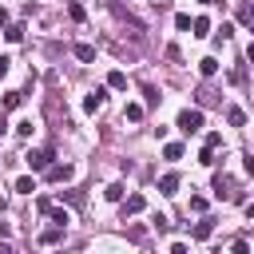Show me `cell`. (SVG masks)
Segmentation results:
<instances>
[{
  "label": "cell",
  "instance_id": "cell-1",
  "mask_svg": "<svg viewBox=\"0 0 254 254\" xmlns=\"http://www.w3.org/2000/svg\"><path fill=\"white\" fill-rule=\"evenodd\" d=\"M175 127H179L183 135H194V131L202 127V107H183L179 119H175Z\"/></svg>",
  "mask_w": 254,
  "mask_h": 254
},
{
  "label": "cell",
  "instance_id": "cell-2",
  "mask_svg": "<svg viewBox=\"0 0 254 254\" xmlns=\"http://www.w3.org/2000/svg\"><path fill=\"white\" fill-rule=\"evenodd\" d=\"M214 194H218V198H230V202H242V190L234 187L230 175H214Z\"/></svg>",
  "mask_w": 254,
  "mask_h": 254
},
{
  "label": "cell",
  "instance_id": "cell-3",
  "mask_svg": "<svg viewBox=\"0 0 254 254\" xmlns=\"http://www.w3.org/2000/svg\"><path fill=\"white\" fill-rule=\"evenodd\" d=\"M52 159H56V155H52V147H44V151H28V155H24V163H28L32 171H48V167H52Z\"/></svg>",
  "mask_w": 254,
  "mask_h": 254
},
{
  "label": "cell",
  "instance_id": "cell-4",
  "mask_svg": "<svg viewBox=\"0 0 254 254\" xmlns=\"http://www.w3.org/2000/svg\"><path fill=\"white\" fill-rule=\"evenodd\" d=\"M44 175H48V183H71L75 179V167L71 163H52Z\"/></svg>",
  "mask_w": 254,
  "mask_h": 254
},
{
  "label": "cell",
  "instance_id": "cell-5",
  "mask_svg": "<svg viewBox=\"0 0 254 254\" xmlns=\"http://www.w3.org/2000/svg\"><path fill=\"white\" fill-rule=\"evenodd\" d=\"M103 103H107V87H95V91H87V95H83V111H91V115H95Z\"/></svg>",
  "mask_w": 254,
  "mask_h": 254
},
{
  "label": "cell",
  "instance_id": "cell-6",
  "mask_svg": "<svg viewBox=\"0 0 254 254\" xmlns=\"http://www.w3.org/2000/svg\"><path fill=\"white\" fill-rule=\"evenodd\" d=\"M159 190H163V194H179V175H175V171H167V175L159 179Z\"/></svg>",
  "mask_w": 254,
  "mask_h": 254
},
{
  "label": "cell",
  "instance_id": "cell-7",
  "mask_svg": "<svg viewBox=\"0 0 254 254\" xmlns=\"http://www.w3.org/2000/svg\"><path fill=\"white\" fill-rule=\"evenodd\" d=\"M48 218H52V222H56V226H64V230H67V222H71V214H67V210H64V206H56V202H52V206H48Z\"/></svg>",
  "mask_w": 254,
  "mask_h": 254
},
{
  "label": "cell",
  "instance_id": "cell-8",
  "mask_svg": "<svg viewBox=\"0 0 254 254\" xmlns=\"http://www.w3.org/2000/svg\"><path fill=\"white\" fill-rule=\"evenodd\" d=\"M143 206H147V198H143V194H131V198L123 202V218H127V214H139Z\"/></svg>",
  "mask_w": 254,
  "mask_h": 254
},
{
  "label": "cell",
  "instance_id": "cell-9",
  "mask_svg": "<svg viewBox=\"0 0 254 254\" xmlns=\"http://www.w3.org/2000/svg\"><path fill=\"white\" fill-rule=\"evenodd\" d=\"M190 234H194L198 242H206V238L214 234V222H210V218H202V222H194V230H190Z\"/></svg>",
  "mask_w": 254,
  "mask_h": 254
},
{
  "label": "cell",
  "instance_id": "cell-10",
  "mask_svg": "<svg viewBox=\"0 0 254 254\" xmlns=\"http://www.w3.org/2000/svg\"><path fill=\"white\" fill-rule=\"evenodd\" d=\"M60 238H64V226H56V222H52V226H48V230L40 234V242H44V246H56Z\"/></svg>",
  "mask_w": 254,
  "mask_h": 254
},
{
  "label": "cell",
  "instance_id": "cell-11",
  "mask_svg": "<svg viewBox=\"0 0 254 254\" xmlns=\"http://www.w3.org/2000/svg\"><path fill=\"white\" fill-rule=\"evenodd\" d=\"M71 52H75V60H79V64H91V60H95V48H91V44H75Z\"/></svg>",
  "mask_w": 254,
  "mask_h": 254
},
{
  "label": "cell",
  "instance_id": "cell-12",
  "mask_svg": "<svg viewBox=\"0 0 254 254\" xmlns=\"http://www.w3.org/2000/svg\"><path fill=\"white\" fill-rule=\"evenodd\" d=\"M198 71H202L206 79H214V75H218V60H214V56H206V60H198Z\"/></svg>",
  "mask_w": 254,
  "mask_h": 254
},
{
  "label": "cell",
  "instance_id": "cell-13",
  "mask_svg": "<svg viewBox=\"0 0 254 254\" xmlns=\"http://www.w3.org/2000/svg\"><path fill=\"white\" fill-rule=\"evenodd\" d=\"M20 103H24V91H8V95H4V103H0V107H4V111H16V107H20Z\"/></svg>",
  "mask_w": 254,
  "mask_h": 254
},
{
  "label": "cell",
  "instance_id": "cell-14",
  "mask_svg": "<svg viewBox=\"0 0 254 254\" xmlns=\"http://www.w3.org/2000/svg\"><path fill=\"white\" fill-rule=\"evenodd\" d=\"M143 111H147L143 103H127V111H123V119H127V123H139V119H143Z\"/></svg>",
  "mask_w": 254,
  "mask_h": 254
},
{
  "label": "cell",
  "instance_id": "cell-15",
  "mask_svg": "<svg viewBox=\"0 0 254 254\" xmlns=\"http://www.w3.org/2000/svg\"><path fill=\"white\" fill-rule=\"evenodd\" d=\"M226 123H230V127H242V123H246V111H242V107H226Z\"/></svg>",
  "mask_w": 254,
  "mask_h": 254
},
{
  "label": "cell",
  "instance_id": "cell-16",
  "mask_svg": "<svg viewBox=\"0 0 254 254\" xmlns=\"http://www.w3.org/2000/svg\"><path fill=\"white\" fill-rule=\"evenodd\" d=\"M107 87H111V91H123V87H127V75H123V71H111V75H107Z\"/></svg>",
  "mask_w": 254,
  "mask_h": 254
},
{
  "label": "cell",
  "instance_id": "cell-17",
  "mask_svg": "<svg viewBox=\"0 0 254 254\" xmlns=\"http://www.w3.org/2000/svg\"><path fill=\"white\" fill-rule=\"evenodd\" d=\"M159 99H163V95H159V91L147 83V87H143V107H159Z\"/></svg>",
  "mask_w": 254,
  "mask_h": 254
},
{
  "label": "cell",
  "instance_id": "cell-18",
  "mask_svg": "<svg viewBox=\"0 0 254 254\" xmlns=\"http://www.w3.org/2000/svg\"><path fill=\"white\" fill-rule=\"evenodd\" d=\"M16 190H20V194H32V190H36V179H32V175H20V179H16Z\"/></svg>",
  "mask_w": 254,
  "mask_h": 254
},
{
  "label": "cell",
  "instance_id": "cell-19",
  "mask_svg": "<svg viewBox=\"0 0 254 254\" xmlns=\"http://www.w3.org/2000/svg\"><path fill=\"white\" fill-rule=\"evenodd\" d=\"M163 159H171V163L183 159V143H167V147H163Z\"/></svg>",
  "mask_w": 254,
  "mask_h": 254
},
{
  "label": "cell",
  "instance_id": "cell-20",
  "mask_svg": "<svg viewBox=\"0 0 254 254\" xmlns=\"http://www.w3.org/2000/svg\"><path fill=\"white\" fill-rule=\"evenodd\" d=\"M103 198H107V202H119V198H123V183H111V187L103 190Z\"/></svg>",
  "mask_w": 254,
  "mask_h": 254
},
{
  "label": "cell",
  "instance_id": "cell-21",
  "mask_svg": "<svg viewBox=\"0 0 254 254\" xmlns=\"http://www.w3.org/2000/svg\"><path fill=\"white\" fill-rule=\"evenodd\" d=\"M238 20H242L246 28H254V4H242V8H238Z\"/></svg>",
  "mask_w": 254,
  "mask_h": 254
},
{
  "label": "cell",
  "instance_id": "cell-22",
  "mask_svg": "<svg viewBox=\"0 0 254 254\" xmlns=\"http://www.w3.org/2000/svg\"><path fill=\"white\" fill-rule=\"evenodd\" d=\"M175 28H179V32H190V28H194V20H190L187 12H179V16H175Z\"/></svg>",
  "mask_w": 254,
  "mask_h": 254
},
{
  "label": "cell",
  "instance_id": "cell-23",
  "mask_svg": "<svg viewBox=\"0 0 254 254\" xmlns=\"http://www.w3.org/2000/svg\"><path fill=\"white\" fill-rule=\"evenodd\" d=\"M194 36H210V20H206V16L194 20Z\"/></svg>",
  "mask_w": 254,
  "mask_h": 254
},
{
  "label": "cell",
  "instance_id": "cell-24",
  "mask_svg": "<svg viewBox=\"0 0 254 254\" xmlns=\"http://www.w3.org/2000/svg\"><path fill=\"white\" fill-rule=\"evenodd\" d=\"M4 36H8V40H12V44H20V40H24V24H12V28H8V32H4Z\"/></svg>",
  "mask_w": 254,
  "mask_h": 254
},
{
  "label": "cell",
  "instance_id": "cell-25",
  "mask_svg": "<svg viewBox=\"0 0 254 254\" xmlns=\"http://www.w3.org/2000/svg\"><path fill=\"white\" fill-rule=\"evenodd\" d=\"M230 254H250V242H246V238H234V242H230Z\"/></svg>",
  "mask_w": 254,
  "mask_h": 254
},
{
  "label": "cell",
  "instance_id": "cell-26",
  "mask_svg": "<svg viewBox=\"0 0 254 254\" xmlns=\"http://www.w3.org/2000/svg\"><path fill=\"white\" fill-rule=\"evenodd\" d=\"M210 103H214V91L202 87V91H198V107H210Z\"/></svg>",
  "mask_w": 254,
  "mask_h": 254
},
{
  "label": "cell",
  "instance_id": "cell-27",
  "mask_svg": "<svg viewBox=\"0 0 254 254\" xmlns=\"http://www.w3.org/2000/svg\"><path fill=\"white\" fill-rule=\"evenodd\" d=\"M16 135L28 139V135H32V119H20V123H16Z\"/></svg>",
  "mask_w": 254,
  "mask_h": 254
},
{
  "label": "cell",
  "instance_id": "cell-28",
  "mask_svg": "<svg viewBox=\"0 0 254 254\" xmlns=\"http://www.w3.org/2000/svg\"><path fill=\"white\" fill-rule=\"evenodd\" d=\"M198 163H202V167H214L218 159H214V151H210V147H202V155H198Z\"/></svg>",
  "mask_w": 254,
  "mask_h": 254
},
{
  "label": "cell",
  "instance_id": "cell-29",
  "mask_svg": "<svg viewBox=\"0 0 254 254\" xmlns=\"http://www.w3.org/2000/svg\"><path fill=\"white\" fill-rule=\"evenodd\" d=\"M190 210H198V214H202V210H206V198H202V194H190Z\"/></svg>",
  "mask_w": 254,
  "mask_h": 254
},
{
  "label": "cell",
  "instance_id": "cell-30",
  "mask_svg": "<svg viewBox=\"0 0 254 254\" xmlns=\"http://www.w3.org/2000/svg\"><path fill=\"white\" fill-rule=\"evenodd\" d=\"M71 20H79V24L87 20V12H83V4H71Z\"/></svg>",
  "mask_w": 254,
  "mask_h": 254
},
{
  "label": "cell",
  "instance_id": "cell-31",
  "mask_svg": "<svg viewBox=\"0 0 254 254\" xmlns=\"http://www.w3.org/2000/svg\"><path fill=\"white\" fill-rule=\"evenodd\" d=\"M8 67H12V60H8V56H0V79L8 75Z\"/></svg>",
  "mask_w": 254,
  "mask_h": 254
},
{
  "label": "cell",
  "instance_id": "cell-32",
  "mask_svg": "<svg viewBox=\"0 0 254 254\" xmlns=\"http://www.w3.org/2000/svg\"><path fill=\"white\" fill-rule=\"evenodd\" d=\"M171 254H187V242H175V246H171Z\"/></svg>",
  "mask_w": 254,
  "mask_h": 254
},
{
  "label": "cell",
  "instance_id": "cell-33",
  "mask_svg": "<svg viewBox=\"0 0 254 254\" xmlns=\"http://www.w3.org/2000/svg\"><path fill=\"white\" fill-rule=\"evenodd\" d=\"M246 171H250V175H254V155H246Z\"/></svg>",
  "mask_w": 254,
  "mask_h": 254
},
{
  "label": "cell",
  "instance_id": "cell-34",
  "mask_svg": "<svg viewBox=\"0 0 254 254\" xmlns=\"http://www.w3.org/2000/svg\"><path fill=\"white\" fill-rule=\"evenodd\" d=\"M4 131H8V119H4V111H0V135H4Z\"/></svg>",
  "mask_w": 254,
  "mask_h": 254
},
{
  "label": "cell",
  "instance_id": "cell-35",
  "mask_svg": "<svg viewBox=\"0 0 254 254\" xmlns=\"http://www.w3.org/2000/svg\"><path fill=\"white\" fill-rule=\"evenodd\" d=\"M0 28H8V12L4 8H0Z\"/></svg>",
  "mask_w": 254,
  "mask_h": 254
},
{
  "label": "cell",
  "instance_id": "cell-36",
  "mask_svg": "<svg viewBox=\"0 0 254 254\" xmlns=\"http://www.w3.org/2000/svg\"><path fill=\"white\" fill-rule=\"evenodd\" d=\"M0 254H16V250H12V246H8V242H0Z\"/></svg>",
  "mask_w": 254,
  "mask_h": 254
},
{
  "label": "cell",
  "instance_id": "cell-37",
  "mask_svg": "<svg viewBox=\"0 0 254 254\" xmlns=\"http://www.w3.org/2000/svg\"><path fill=\"white\" fill-rule=\"evenodd\" d=\"M246 60H250V64H254V44H250V48H246Z\"/></svg>",
  "mask_w": 254,
  "mask_h": 254
},
{
  "label": "cell",
  "instance_id": "cell-38",
  "mask_svg": "<svg viewBox=\"0 0 254 254\" xmlns=\"http://www.w3.org/2000/svg\"><path fill=\"white\" fill-rule=\"evenodd\" d=\"M246 218H254V202H246Z\"/></svg>",
  "mask_w": 254,
  "mask_h": 254
}]
</instances>
